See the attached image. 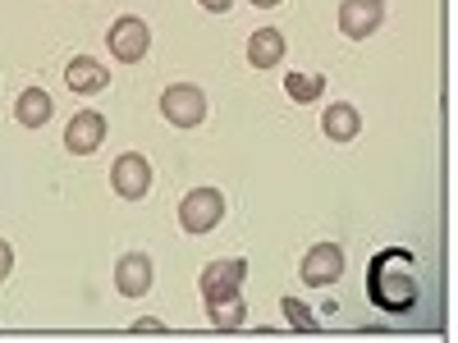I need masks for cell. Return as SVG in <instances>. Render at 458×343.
Masks as SVG:
<instances>
[{"instance_id": "obj_1", "label": "cell", "mask_w": 458, "mask_h": 343, "mask_svg": "<svg viewBox=\"0 0 458 343\" xmlns=\"http://www.w3.org/2000/svg\"><path fill=\"white\" fill-rule=\"evenodd\" d=\"M412 256L403 247H390V252H380L371 261V271H367V293L376 307H386V312H412L417 302H422V284H417L412 275Z\"/></svg>"}, {"instance_id": "obj_2", "label": "cell", "mask_w": 458, "mask_h": 343, "mask_svg": "<svg viewBox=\"0 0 458 343\" xmlns=\"http://www.w3.org/2000/svg\"><path fill=\"white\" fill-rule=\"evenodd\" d=\"M220 220H225V193L220 188H193V193L179 202V224L188 234H211Z\"/></svg>"}, {"instance_id": "obj_3", "label": "cell", "mask_w": 458, "mask_h": 343, "mask_svg": "<svg viewBox=\"0 0 458 343\" xmlns=\"http://www.w3.org/2000/svg\"><path fill=\"white\" fill-rule=\"evenodd\" d=\"M161 114H165L174 129H198V124L207 120V96H202V88H193V83H170V88L161 92Z\"/></svg>"}, {"instance_id": "obj_4", "label": "cell", "mask_w": 458, "mask_h": 343, "mask_svg": "<svg viewBox=\"0 0 458 343\" xmlns=\"http://www.w3.org/2000/svg\"><path fill=\"white\" fill-rule=\"evenodd\" d=\"M106 46H110V55L120 60V64H138V60L147 55V46H151V32H147L142 19L124 14V19H114V23H110Z\"/></svg>"}, {"instance_id": "obj_5", "label": "cell", "mask_w": 458, "mask_h": 343, "mask_svg": "<svg viewBox=\"0 0 458 343\" xmlns=\"http://www.w3.org/2000/svg\"><path fill=\"white\" fill-rule=\"evenodd\" d=\"M110 188H114L124 202H142L147 188H151V165H147V156H138V151H124V156L110 165Z\"/></svg>"}, {"instance_id": "obj_6", "label": "cell", "mask_w": 458, "mask_h": 343, "mask_svg": "<svg viewBox=\"0 0 458 343\" xmlns=\"http://www.w3.org/2000/svg\"><path fill=\"white\" fill-rule=\"evenodd\" d=\"M243 275H248V261H239V256H220V261H211L207 271L198 275V289H202L207 302H216V297L239 293V289H243Z\"/></svg>"}, {"instance_id": "obj_7", "label": "cell", "mask_w": 458, "mask_h": 343, "mask_svg": "<svg viewBox=\"0 0 458 343\" xmlns=\"http://www.w3.org/2000/svg\"><path fill=\"white\" fill-rule=\"evenodd\" d=\"M344 280V247L339 243H317L302 256V284L312 289H326V284H339Z\"/></svg>"}, {"instance_id": "obj_8", "label": "cell", "mask_w": 458, "mask_h": 343, "mask_svg": "<svg viewBox=\"0 0 458 343\" xmlns=\"http://www.w3.org/2000/svg\"><path fill=\"white\" fill-rule=\"evenodd\" d=\"M380 23H386V5H380V0H344L339 5V32L353 37V42L371 37Z\"/></svg>"}, {"instance_id": "obj_9", "label": "cell", "mask_w": 458, "mask_h": 343, "mask_svg": "<svg viewBox=\"0 0 458 343\" xmlns=\"http://www.w3.org/2000/svg\"><path fill=\"white\" fill-rule=\"evenodd\" d=\"M101 142H106V120L97 110H83L64 124V151H73V156H92Z\"/></svg>"}, {"instance_id": "obj_10", "label": "cell", "mask_w": 458, "mask_h": 343, "mask_svg": "<svg viewBox=\"0 0 458 343\" xmlns=\"http://www.w3.org/2000/svg\"><path fill=\"white\" fill-rule=\"evenodd\" d=\"M151 280H157V265H151L147 252H129V256H120V265H114V289H120L124 297H147Z\"/></svg>"}, {"instance_id": "obj_11", "label": "cell", "mask_w": 458, "mask_h": 343, "mask_svg": "<svg viewBox=\"0 0 458 343\" xmlns=\"http://www.w3.org/2000/svg\"><path fill=\"white\" fill-rule=\"evenodd\" d=\"M358 129H362V114H358L349 101L326 105V114H321V133H326L330 142H353V138H358Z\"/></svg>"}, {"instance_id": "obj_12", "label": "cell", "mask_w": 458, "mask_h": 343, "mask_svg": "<svg viewBox=\"0 0 458 343\" xmlns=\"http://www.w3.org/2000/svg\"><path fill=\"white\" fill-rule=\"evenodd\" d=\"M64 83H69V92H106L110 73H106V64H101V60L79 55V60H69V69H64Z\"/></svg>"}, {"instance_id": "obj_13", "label": "cell", "mask_w": 458, "mask_h": 343, "mask_svg": "<svg viewBox=\"0 0 458 343\" xmlns=\"http://www.w3.org/2000/svg\"><path fill=\"white\" fill-rule=\"evenodd\" d=\"M284 60V37L276 28H257L248 37V64L252 69H276Z\"/></svg>"}, {"instance_id": "obj_14", "label": "cell", "mask_w": 458, "mask_h": 343, "mask_svg": "<svg viewBox=\"0 0 458 343\" xmlns=\"http://www.w3.org/2000/svg\"><path fill=\"white\" fill-rule=\"evenodd\" d=\"M51 96L42 92V88H23L19 92V101H14V120L23 124V129H47L51 124Z\"/></svg>"}, {"instance_id": "obj_15", "label": "cell", "mask_w": 458, "mask_h": 343, "mask_svg": "<svg viewBox=\"0 0 458 343\" xmlns=\"http://www.w3.org/2000/svg\"><path fill=\"white\" fill-rule=\"evenodd\" d=\"M207 316H211L216 330H239V325L248 321V307H243V297H239V293H229V297L207 302Z\"/></svg>"}, {"instance_id": "obj_16", "label": "cell", "mask_w": 458, "mask_h": 343, "mask_svg": "<svg viewBox=\"0 0 458 343\" xmlns=\"http://www.w3.org/2000/svg\"><path fill=\"white\" fill-rule=\"evenodd\" d=\"M284 92H289L293 101L308 105V101H317V96L326 92V79H317V73H289V79H284Z\"/></svg>"}, {"instance_id": "obj_17", "label": "cell", "mask_w": 458, "mask_h": 343, "mask_svg": "<svg viewBox=\"0 0 458 343\" xmlns=\"http://www.w3.org/2000/svg\"><path fill=\"white\" fill-rule=\"evenodd\" d=\"M280 302H284V321H289V330H302V334H312V330H317V316L302 307L298 297H280Z\"/></svg>"}, {"instance_id": "obj_18", "label": "cell", "mask_w": 458, "mask_h": 343, "mask_svg": "<svg viewBox=\"0 0 458 343\" xmlns=\"http://www.w3.org/2000/svg\"><path fill=\"white\" fill-rule=\"evenodd\" d=\"M10 271H14V247L0 238V280H10Z\"/></svg>"}, {"instance_id": "obj_19", "label": "cell", "mask_w": 458, "mask_h": 343, "mask_svg": "<svg viewBox=\"0 0 458 343\" xmlns=\"http://www.w3.org/2000/svg\"><path fill=\"white\" fill-rule=\"evenodd\" d=\"M198 5H202V10H211V14H225L229 5H234V0H198Z\"/></svg>"}, {"instance_id": "obj_20", "label": "cell", "mask_w": 458, "mask_h": 343, "mask_svg": "<svg viewBox=\"0 0 458 343\" xmlns=\"http://www.w3.org/2000/svg\"><path fill=\"white\" fill-rule=\"evenodd\" d=\"M133 330H157V334H161V330H165V321H157V316H142Z\"/></svg>"}, {"instance_id": "obj_21", "label": "cell", "mask_w": 458, "mask_h": 343, "mask_svg": "<svg viewBox=\"0 0 458 343\" xmlns=\"http://www.w3.org/2000/svg\"><path fill=\"white\" fill-rule=\"evenodd\" d=\"M252 5H257V10H276V5H280V0H252Z\"/></svg>"}]
</instances>
